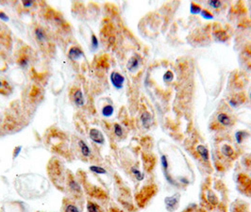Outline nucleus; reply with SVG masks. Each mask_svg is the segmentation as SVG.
<instances>
[{"instance_id":"1","label":"nucleus","mask_w":251,"mask_h":212,"mask_svg":"<svg viewBox=\"0 0 251 212\" xmlns=\"http://www.w3.org/2000/svg\"><path fill=\"white\" fill-rule=\"evenodd\" d=\"M110 78H111V82L113 84V86L117 89V90H120L123 88L124 86V82H125V78L124 76L116 72V71H113L112 74H111V76H110Z\"/></svg>"},{"instance_id":"2","label":"nucleus","mask_w":251,"mask_h":212,"mask_svg":"<svg viewBox=\"0 0 251 212\" xmlns=\"http://www.w3.org/2000/svg\"><path fill=\"white\" fill-rule=\"evenodd\" d=\"M89 136H90V139H91L95 143L104 144V142H105V138L103 136L102 132L100 130H98L97 128H91V129H90Z\"/></svg>"},{"instance_id":"3","label":"nucleus","mask_w":251,"mask_h":212,"mask_svg":"<svg viewBox=\"0 0 251 212\" xmlns=\"http://www.w3.org/2000/svg\"><path fill=\"white\" fill-rule=\"evenodd\" d=\"M178 201H179V194L178 193L175 194L173 196H170V197H166L164 200L166 209L170 212H173L174 210H176L178 206Z\"/></svg>"},{"instance_id":"4","label":"nucleus","mask_w":251,"mask_h":212,"mask_svg":"<svg viewBox=\"0 0 251 212\" xmlns=\"http://www.w3.org/2000/svg\"><path fill=\"white\" fill-rule=\"evenodd\" d=\"M81 57H83V51L78 46H72L68 51V57L73 61L79 60Z\"/></svg>"},{"instance_id":"5","label":"nucleus","mask_w":251,"mask_h":212,"mask_svg":"<svg viewBox=\"0 0 251 212\" xmlns=\"http://www.w3.org/2000/svg\"><path fill=\"white\" fill-rule=\"evenodd\" d=\"M141 61H142V60H141L140 56H138V55L132 56V57H130V59L129 60V61H128V64H127L128 69H129L130 72L136 71V70L139 68V66H140Z\"/></svg>"},{"instance_id":"6","label":"nucleus","mask_w":251,"mask_h":212,"mask_svg":"<svg viewBox=\"0 0 251 212\" xmlns=\"http://www.w3.org/2000/svg\"><path fill=\"white\" fill-rule=\"evenodd\" d=\"M141 122L143 126L146 129H149L150 126L152 125V116L148 111L143 112L141 115Z\"/></svg>"},{"instance_id":"7","label":"nucleus","mask_w":251,"mask_h":212,"mask_svg":"<svg viewBox=\"0 0 251 212\" xmlns=\"http://www.w3.org/2000/svg\"><path fill=\"white\" fill-rule=\"evenodd\" d=\"M217 122L223 125V126H228V125H230L232 121H231V118L228 116L227 113H224V112H221L217 115Z\"/></svg>"},{"instance_id":"8","label":"nucleus","mask_w":251,"mask_h":212,"mask_svg":"<svg viewBox=\"0 0 251 212\" xmlns=\"http://www.w3.org/2000/svg\"><path fill=\"white\" fill-rule=\"evenodd\" d=\"M74 102L76 104L77 107L80 108L84 105L85 103V100H84V96H83V93L80 90H77L75 94H74Z\"/></svg>"},{"instance_id":"9","label":"nucleus","mask_w":251,"mask_h":212,"mask_svg":"<svg viewBox=\"0 0 251 212\" xmlns=\"http://www.w3.org/2000/svg\"><path fill=\"white\" fill-rule=\"evenodd\" d=\"M79 146L80 152H81L83 157H85V158L90 157V155H91V149L89 148V146L87 145V143L84 141L79 140Z\"/></svg>"},{"instance_id":"10","label":"nucleus","mask_w":251,"mask_h":212,"mask_svg":"<svg viewBox=\"0 0 251 212\" xmlns=\"http://www.w3.org/2000/svg\"><path fill=\"white\" fill-rule=\"evenodd\" d=\"M196 150L198 152V154L200 155V157L202 158V159L206 162L209 161V150L206 146L199 144L198 146L196 147Z\"/></svg>"},{"instance_id":"11","label":"nucleus","mask_w":251,"mask_h":212,"mask_svg":"<svg viewBox=\"0 0 251 212\" xmlns=\"http://www.w3.org/2000/svg\"><path fill=\"white\" fill-rule=\"evenodd\" d=\"M221 152L222 154L227 157V158H230L234 155V150L232 149V147L230 145H228V144H224L221 148Z\"/></svg>"},{"instance_id":"12","label":"nucleus","mask_w":251,"mask_h":212,"mask_svg":"<svg viewBox=\"0 0 251 212\" xmlns=\"http://www.w3.org/2000/svg\"><path fill=\"white\" fill-rule=\"evenodd\" d=\"M68 185H69L70 189L73 190L74 192H80L81 191V188H80L79 184L75 179H73V178H70L69 179Z\"/></svg>"},{"instance_id":"13","label":"nucleus","mask_w":251,"mask_h":212,"mask_svg":"<svg viewBox=\"0 0 251 212\" xmlns=\"http://www.w3.org/2000/svg\"><path fill=\"white\" fill-rule=\"evenodd\" d=\"M114 108L112 105H106L102 108V115L105 117H111L113 114Z\"/></svg>"},{"instance_id":"14","label":"nucleus","mask_w":251,"mask_h":212,"mask_svg":"<svg viewBox=\"0 0 251 212\" xmlns=\"http://www.w3.org/2000/svg\"><path fill=\"white\" fill-rule=\"evenodd\" d=\"M35 36H36V39H37L39 42H45L46 40V35H45V31L40 28L35 29Z\"/></svg>"},{"instance_id":"15","label":"nucleus","mask_w":251,"mask_h":212,"mask_svg":"<svg viewBox=\"0 0 251 212\" xmlns=\"http://www.w3.org/2000/svg\"><path fill=\"white\" fill-rule=\"evenodd\" d=\"M90 171H91L92 172L96 173V175H105V173H107V171L100 167V166H96V165H92V166H90Z\"/></svg>"},{"instance_id":"16","label":"nucleus","mask_w":251,"mask_h":212,"mask_svg":"<svg viewBox=\"0 0 251 212\" xmlns=\"http://www.w3.org/2000/svg\"><path fill=\"white\" fill-rule=\"evenodd\" d=\"M87 210H88V212H102L100 207L93 202L87 203Z\"/></svg>"},{"instance_id":"17","label":"nucleus","mask_w":251,"mask_h":212,"mask_svg":"<svg viewBox=\"0 0 251 212\" xmlns=\"http://www.w3.org/2000/svg\"><path fill=\"white\" fill-rule=\"evenodd\" d=\"M131 172H132V175L135 176V178H136L138 181H142L143 178H145V175H143V173L140 170H138V169L135 168V167H132V168H131Z\"/></svg>"},{"instance_id":"18","label":"nucleus","mask_w":251,"mask_h":212,"mask_svg":"<svg viewBox=\"0 0 251 212\" xmlns=\"http://www.w3.org/2000/svg\"><path fill=\"white\" fill-rule=\"evenodd\" d=\"M245 136H248V134L245 131H237L235 134V139L238 144H241L244 141V139L245 138Z\"/></svg>"},{"instance_id":"19","label":"nucleus","mask_w":251,"mask_h":212,"mask_svg":"<svg viewBox=\"0 0 251 212\" xmlns=\"http://www.w3.org/2000/svg\"><path fill=\"white\" fill-rule=\"evenodd\" d=\"M160 163H161V166H163V169L165 172V175L167 173V171H168V159H167V157L165 155H163L160 158Z\"/></svg>"},{"instance_id":"20","label":"nucleus","mask_w":251,"mask_h":212,"mask_svg":"<svg viewBox=\"0 0 251 212\" xmlns=\"http://www.w3.org/2000/svg\"><path fill=\"white\" fill-rule=\"evenodd\" d=\"M113 132L115 134V136H117L118 138L123 136V128L119 124H114L113 125Z\"/></svg>"},{"instance_id":"21","label":"nucleus","mask_w":251,"mask_h":212,"mask_svg":"<svg viewBox=\"0 0 251 212\" xmlns=\"http://www.w3.org/2000/svg\"><path fill=\"white\" fill-rule=\"evenodd\" d=\"M91 45H92L93 50H96L98 48V45H99L98 40H97V38H96V36L95 34H92V37H91Z\"/></svg>"},{"instance_id":"22","label":"nucleus","mask_w":251,"mask_h":212,"mask_svg":"<svg viewBox=\"0 0 251 212\" xmlns=\"http://www.w3.org/2000/svg\"><path fill=\"white\" fill-rule=\"evenodd\" d=\"M174 79V74L171 71H167L164 74V81L166 83L171 82Z\"/></svg>"},{"instance_id":"23","label":"nucleus","mask_w":251,"mask_h":212,"mask_svg":"<svg viewBox=\"0 0 251 212\" xmlns=\"http://www.w3.org/2000/svg\"><path fill=\"white\" fill-rule=\"evenodd\" d=\"M65 212H79V209L75 205L69 204L65 206Z\"/></svg>"},{"instance_id":"24","label":"nucleus","mask_w":251,"mask_h":212,"mask_svg":"<svg viewBox=\"0 0 251 212\" xmlns=\"http://www.w3.org/2000/svg\"><path fill=\"white\" fill-rule=\"evenodd\" d=\"M200 7L198 5H196L194 3H192L191 4V12L193 14H197V13H199L200 12Z\"/></svg>"},{"instance_id":"25","label":"nucleus","mask_w":251,"mask_h":212,"mask_svg":"<svg viewBox=\"0 0 251 212\" xmlns=\"http://www.w3.org/2000/svg\"><path fill=\"white\" fill-rule=\"evenodd\" d=\"M209 5L213 9H218L221 6V2L218 0H211V1H209Z\"/></svg>"},{"instance_id":"26","label":"nucleus","mask_w":251,"mask_h":212,"mask_svg":"<svg viewBox=\"0 0 251 212\" xmlns=\"http://www.w3.org/2000/svg\"><path fill=\"white\" fill-rule=\"evenodd\" d=\"M21 151H22V146H21V145H19V146H16V147L14 148V150H13L12 158H13V159H16L18 156H19V154L21 153Z\"/></svg>"},{"instance_id":"27","label":"nucleus","mask_w":251,"mask_h":212,"mask_svg":"<svg viewBox=\"0 0 251 212\" xmlns=\"http://www.w3.org/2000/svg\"><path fill=\"white\" fill-rule=\"evenodd\" d=\"M19 64L22 68H26L28 65V60L27 57H23L22 59L19 61Z\"/></svg>"},{"instance_id":"28","label":"nucleus","mask_w":251,"mask_h":212,"mask_svg":"<svg viewBox=\"0 0 251 212\" xmlns=\"http://www.w3.org/2000/svg\"><path fill=\"white\" fill-rule=\"evenodd\" d=\"M201 15H202L204 18H206V19H212V15H211V13L209 11L203 10V11H201Z\"/></svg>"},{"instance_id":"29","label":"nucleus","mask_w":251,"mask_h":212,"mask_svg":"<svg viewBox=\"0 0 251 212\" xmlns=\"http://www.w3.org/2000/svg\"><path fill=\"white\" fill-rule=\"evenodd\" d=\"M0 19H1V20L4 21V22H8V21H9V17H8V15H7L4 11H0Z\"/></svg>"},{"instance_id":"30","label":"nucleus","mask_w":251,"mask_h":212,"mask_svg":"<svg viewBox=\"0 0 251 212\" xmlns=\"http://www.w3.org/2000/svg\"><path fill=\"white\" fill-rule=\"evenodd\" d=\"M22 3H23V6H24L25 8H29V7L32 6L33 1H28V0H24V1H23Z\"/></svg>"},{"instance_id":"31","label":"nucleus","mask_w":251,"mask_h":212,"mask_svg":"<svg viewBox=\"0 0 251 212\" xmlns=\"http://www.w3.org/2000/svg\"><path fill=\"white\" fill-rule=\"evenodd\" d=\"M1 86H2V82H1V81H0V87H1Z\"/></svg>"},{"instance_id":"32","label":"nucleus","mask_w":251,"mask_h":212,"mask_svg":"<svg viewBox=\"0 0 251 212\" xmlns=\"http://www.w3.org/2000/svg\"><path fill=\"white\" fill-rule=\"evenodd\" d=\"M250 97H251V94H250Z\"/></svg>"}]
</instances>
